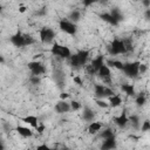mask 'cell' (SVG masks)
Listing matches in <instances>:
<instances>
[{"label":"cell","instance_id":"6da1fadb","mask_svg":"<svg viewBox=\"0 0 150 150\" xmlns=\"http://www.w3.org/2000/svg\"><path fill=\"white\" fill-rule=\"evenodd\" d=\"M88 56H89V52L88 50H79L76 54L70 55V57H69L70 66H73L76 69H79L81 67H84L87 64Z\"/></svg>","mask_w":150,"mask_h":150},{"label":"cell","instance_id":"7a4b0ae2","mask_svg":"<svg viewBox=\"0 0 150 150\" xmlns=\"http://www.w3.org/2000/svg\"><path fill=\"white\" fill-rule=\"evenodd\" d=\"M34 39L30 35L27 34H22L21 32H16L14 35L11 36V42L15 46V47H25V46H29L34 43Z\"/></svg>","mask_w":150,"mask_h":150},{"label":"cell","instance_id":"3957f363","mask_svg":"<svg viewBox=\"0 0 150 150\" xmlns=\"http://www.w3.org/2000/svg\"><path fill=\"white\" fill-rule=\"evenodd\" d=\"M108 52L111 55H118V54L127 53V49H125V46H124L123 40H120V39L112 40L110 42V45L108 46Z\"/></svg>","mask_w":150,"mask_h":150},{"label":"cell","instance_id":"277c9868","mask_svg":"<svg viewBox=\"0 0 150 150\" xmlns=\"http://www.w3.org/2000/svg\"><path fill=\"white\" fill-rule=\"evenodd\" d=\"M50 53L55 56H59V57H62V59H69L71 53L69 50L68 47L66 46H62V45H59L56 42L53 43V47L50 48Z\"/></svg>","mask_w":150,"mask_h":150},{"label":"cell","instance_id":"5b68a950","mask_svg":"<svg viewBox=\"0 0 150 150\" xmlns=\"http://www.w3.org/2000/svg\"><path fill=\"white\" fill-rule=\"evenodd\" d=\"M138 67H139V62L135 61V62H129V63H124L123 64V73L128 76V77H136L139 73H138Z\"/></svg>","mask_w":150,"mask_h":150},{"label":"cell","instance_id":"8992f818","mask_svg":"<svg viewBox=\"0 0 150 150\" xmlns=\"http://www.w3.org/2000/svg\"><path fill=\"white\" fill-rule=\"evenodd\" d=\"M94 89H95V96L98 100H103L104 97H109V96L114 95V91L103 84H95Z\"/></svg>","mask_w":150,"mask_h":150},{"label":"cell","instance_id":"52a82bcc","mask_svg":"<svg viewBox=\"0 0 150 150\" xmlns=\"http://www.w3.org/2000/svg\"><path fill=\"white\" fill-rule=\"evenodd\" d=\"M59 27H60V29L62 30V32H64V33H67V34H69V35H74L75 33H76V25L74 23V22H71V21H69L68 19H62V20H60V22H59Z\"/></svg>","mask_w":150,"mask_h":150},{"label":"cell","instance_id":"ba28073f","mask_svg":"<svg viewBox=\"0 0 150 150\" xmlns=\"http://www.w3.org/2000/svg\"><path fill=\"white\" fill-rule=\"evenodd\" d=\"M55 38V32L54 29L49 28V27H43L40 30V40L42 43H50L54 41Z\"/></svg>","mask_w":150,"mask_h":150},{"label":"cell","instance_id":"9c48e42d","mask_svg":"<svg viewBox=\"0 0 150 150\" xmlns=\"http://www.w3.org/2000/svg\"><path fill=\"white\" fill-rule=\"evenodd\" d=\"M102 64H104V59L102 55H98L90 62L89 66H87V71L89 74H95V73H97V70L101 68Z\"/></svg>","mask_w":150,"mask_h":150},{"label":"cell","instance_id":"30bf717a","mask_svg":"<svg viewBox=\"0 0 150 150\" xmlns=\"http://www.w3.org/2000/svg\"><path fill=\"white\" fill-rule=\"evenodd\" d=\"M28 69L32 71V75L33 76H39V75H42L46 73V68L45 66L41 63V62H38V61H32L28 63Z\"/></svg>","mask_w":150,"mask_h":150},{"label":"cell","instance_id":"8fae6325","mask_svg":"<svg viewBox=\"0 0 150 150\" xmlns=\"http://www.w3.org/2000/svg\"><path fill=\"white\" fill-rule=\"evenodd\" d=\"M97 75L103 80V82L110 83L111 81V73H110V68L104 63L101 66V68L97 70Z\"/></svg>","mask_w":150,"mask_h":150},{"label":"cell","instance_id":"7c38bea8","mask_svg":"<svg viewBox=\"0 0 150 150\" xmlns=\"http://www.w3.org/2000/svg\"><path fill=\"white\" fill-rule=\"evenodd\" d=\"M55 110H56V112H59V114H64V112L70 111V105H69V103L66 102V101H60V102L56 103Z\"/></svg>","mask_w":150,"mask_h":150},{"label":"cell","instance_id":"4fadbf2b","mask_svg":"<svg viewBox=\"0 0 150 150\" xmlns=\"http://www.w3.org/2000/svg\"><path fill=\"white\" fill-rule=\"evenodd\" d=\"M116 148V139H115V136L114 137H110V138H105L103 141V144L101 146L102 150H114Z\"/></svg>","mask_w":150,"mask_h":150},{"label":"cell","instance_id":"5bb4252c","mask_svg":"<svg viewBox=\"0 0 150 150\" xmlns=\"http://www.w3.org/2000/svg\"><path fill=\"white\" fill-rule=\"evenodd\" d=\"M21 121L22 122H25V123H27V124H29L32 128H36L38 127V124H39V120H38V117L36 116H34V115H28V116H26V117H22L21 118Z\"/></svg>","mask_w":150,"mask_h":150},{"label":"cell","instance_id":"9a60e30c","mask_svg":"<svg viewBox=\"0 0 150 150\" xmlns=\"http://www.w3.org/2000/svg\"><path fill=\"white\" fill-rule=\"evenodd\" d=\"M114 121H115V123L118 125V127H121V128H123V127H125L127 124H128V117H127V114H125V111H123L120 116H117V117H115L114 118Z\"/></svg>","mask_w":150,"mask_h":150},{"label":"cell","instance_id":"2e32d148","mask_svg":"<svg viewBox=\"0 0 150 150\" xmlns=\"http://www.w3.org/2000/svg\"><path fill=\"white\" fill-rule=\"evenodd\" d=\"M121 103H122V98L118 96V95H111V96H109V107H112V108H116V107H118V105H121Z\"/></svg>","mask_w":150,"mask_h":150},{"label":"cell","instance_id":"e0dca14e","mask_svg":"<svg viewBox=\"0 0 150 150\" xmlns=\"http://www.w3.org/2000/svg\"><path fill=\"white\" fill-rule=\"evenodd\" d=\"M15 130H16L18 134L21 135L22 137H30V136L33 135V131H32L29 128H26V127H21V125H19V127H16Z\"/></svg>","mask_w":150,"mask_h":150},{"label":"cell","instance_id":"ac0fdd59","mask_svg":"<svg viewBox=\"0 0 150 150\" xmlns=\"http://www.w3.org/2000/svg\"><path fill=\"white\" fill-rule=\"evenodd\" d=\"M101 128H102V124H101L100 122H95V121H94V122H91V123L88 125V132L91 134V135H94V134L98 132Z\"/></svg>","mask_w":150,"mask_h":150},{"label":"cell","instance_id":"d6986e66","mask_svg":"<svg viewBox=\"0 0 150 150\" xmlns=\"http://www.w3.org/2000/svg\"><path fill=\"white\" fill-rule=\"evenodd\" d=\"M82 116H83L84 121H87V122H91V121L94 120L95 114H94V111H93L90 108L86 107V108L83 109V114H82Z\"/></svg>","mask_w":150,"mask_h":150},{"label":"cell","instance_id":"ffe728a7","mask_svg":"<svg viewBox=\"0 0 150 150\" xmlns=\"http://www.w3.org/2000/svg\"><path fill=\"white\" fill-rule=\"evenodd\" d=\"M121 89L122 91H124V94H127L128 96H134L136 93H135V88L132 84H122L121 86Z\"/></svg>","mask_w":150,"mask_h":150},{"label":"cell","instance_id":"44dd1931","mask_svg":"<svg viewBox=\"0 0 150 150\" xmlns=\"http://www.w3.org/2000/svg\"><path fill=\"white\" fill-rule=\"evenodd\" d=\"M100 16H101V19H103V21H105V22H108V23H110V25H114V26L118 25V22L111 16L110 13H103V14H101Z\"/></svg>","mask_w":150,"mask_h":150},{"label":"cell","instance_id":"7402d4cb","mask_svg":"<svg viewBox=\"0 0 150 150\" xmlns=\"http://www.w3.org/2000/svg\"><path fill=\"white\" fill-rule=\"evenodd\" d=\"M105 64H107L108 67L110 66V67H112V68H116V69L122 70V68H123V64H124V63H122V62H121V61H118V60H109Z\"/></svg>","mask_w":150,"mask_h":150},{"label":"cell","instance_id":"603a6c76","mask_svg":"<svg viewBox=\"0 0 150 150\" xmlns=\"http://www.w3.org/2000/svg\"><path fill=\"white\" fill-rule=\"evenodd\" d=\"M128 121L134 125V128H136V129H138L139 127H141V122H139V117L137 116V115H131L129 118H128Z\"/></svg>","mask_w":150,"mask_h":150},{"label":"cell","instance_id":"cb8c5ba5","mask_svg":"<svg viewBox=\"0 0 150 150\" xmlns=\"http://www.w3.org/2000/svg\"><path fill=\"white\" fill-rule=\"evenodd\" d=\"M110 14H111V16L117 21V22H120L122 19H123V16H122V13L117 9V8H114L111 12H110Z\"/></svg>","mask_w":150,"mask_h":150},{"label":"cell","instance_id":"d4e9b609","mask_svg":"<svg viewBox=\"0 0 150 150\" xmlns=\"http://www.w3.org/2000/svg\"><path fill=\"white\" fill-rule=\"evenodd\" d=\"M69 21H71V22H76V21H79L80 20V12L79 11H73L70 14H69V19H68Z\"/></svg>","mask_w":150,"mask_h":150},{"label":"cell","instance_id":"484cf974","mask_svg":"<svg viewBox=\"0 0 150 150\" xmlns=\"http://www.w3.org/2000/svg\"><path fill=\"white\" fill-rule=\"evenodd\" d=\"M101 136H102L104 139H105V138H110V137H114V132H112L111 129H105V130L102 132Z\"/></svg>","mask_w":150,"mask_h":150},{"label":"cell","instance_id":"4316f807","mask_svg":"<svg viewBox=\"0 0 150 150\" xmlns=\"http://www.w3.org/2000/svg\"><path fill=\"white\" fill-rule=\"evenodd\" d=\"M141 130H142L143 132H146V131L150 130V122H149V120H145V121L143 122V124H142V127H141Z\"/></svg>","mask_w":150,"mask_h":150},{"label":"cell","instance_id":"83f0119b","mask_svg":"<svg viewBox=\"0 0 150 150\" xmlns=\"http://www.w3.org/2000/svg\"><path fill=\"white\" fill-rule=\"evenodd\" d=\"M69 105H70V110H79L81 108V104L77 101H71L69 103Z\"/></svg>","mask_w":150,"mask_h":150},{"label":"cell","instance_id":"f1b7e54d","mask_svg":"<svg viewBox=\"0 0 150 150\" xmlns=\"http://www.w3.org/2000/svg\"><path fill=\"white\" fill-rule=\"evenodd\" d=\"M145 96L144 95H138L137 97H136V103H137V105H143L144 103H145Z\"/></svg>","mask_w":150,"mask_h":150},{"label":"cell","instance_id":"f546056e","mask_svg":"<svg viewBox=\"0 0 150 150\" xmlns=\"http://www.w3.org/2000/svg\"><path fill=\"white\" fill-rule=\"evenodd\" d=\"M96 104L98 107H101V108H108L109 107V104L104 100H98V98H96Z\"/></svg>","mask_w":150,"mask_h":150},{"label":"cell","instance_id":"4dcf8cb0","mask_svg":"<svg viewBox=\"0 0 150 150\" xmlns=\"http://www.w3.org/2000/svg\"><path fill=\"white\" fill-rule=\"evenodd\" d=\"M35 150H53L52 148H49L47 144H40L39 146L35 148Z\"/></svg>","mask_w":150,"mask_h":150},{"label":"cell","instance_id":"1f68e13d","mask_svg":"<svg viewBox=\"0 0 150 150\" xmlns=\"http://www.w3.org/2000/svg\"><path fill=\"white\" fill-rule=\"evenodd\" d=\"M146 66L145 64H142V63H139V67H138V73H141V74H143V73H145L146 71Z\"/></svg>","mask_w":150,"mask_h":150},{"label":"cell","instance_id":"d6a6232c","mask_svg":"<svg viewBox=\"0 0 150 150\" xmlns=\"http://www.w3.org/2000/svg\"><path fill=\"white\" fill-rule=\"evenodd\" d=\"M35 129H36V131H38L39 134H42L43 130H45V125H43V124H38V127H36Z\"/></svg>","mask_w":150,"mask_h":150},{"label":"cell","instance_id":"836d02e7","mask_svg":"<svg viewBox=\"0 0 150 150\" xmlns=\"http://www.w3.org/2000/svg\"><path fill=\"white\" fill-rule=\"evenodd\" d=\"M30 82H32V83H34V84H38V83L40 82L39 76H32V77H30Z\"/></svg>","mask_w":150,"mask_h":150},{"label":"cell","instance_id":"e575fe53","mask_svg":"<svg viewBox=\"0 0 150 150\" xmlns=\"http://www.w3.org/2000/svg\"><path fill=\"white\" fill-rule=\"evenodd\" d=\"M74 82H75L76 84H79V86H82V84H83V82H82V80H81L80 76H75V77H74Z\"/></svg>","mask_w":150,"mask_h":150},{"label":"cell","instance_id":"d590c367","mask_svg":"<svg viewBox=\"0 0 150 150\" xmlns=\"http://www.w3.org/2000/svg\"><path fill=\"white\" fill-rule=\"evenodd\" d=\"M68 97H69V94H68V93H61V95H60L61 101H66Z\"/></svg>","mask_w":150,"mask_h":150},{"label":"cell","instance_id":"8d00e7d4","mask_svg":"<svg viewBox=\"0 0 150 150\" xmlns=\"http://www.w3.org/2000/svg\"><path fill=\"white\" fill-rule=\"evenodd\" d=\"M143 5H144V6L146 7V9H148V8L150 7V1H149V0H144V1H143Z\"/></svg>","mask_w":150,"mask_h":150},{"label":"cell","instance_id":"74e56055","mask_svg":"<svg viewBox=\"0 0 150 150\" xmlns=\"http://www.w3.org/2000/svg\"><path fill=\"white\" fill-rule=\"evenodd\" d=\"M26 9H27V8H26L25 6H20V7H19V12H20V13H25Z\"/></svg>","mask_w":150,"mask_h":150},{"label":"cell","instance_id":"f35d334b","mask_svg":"<svg viewBox=\"0 0 150 150\" xmlns=\"http://www.w3.org/2000/svg\"><path fill=\"white\" fill-rule=\"evenodd\" d=\"M145 16H146L148 19L150 18V8H148V9H146V12H145Z\"/></svg>","mask_w":150,"mask_h":150},{"label":"cell","instance_id":"ab89813d","mask_svg":"<svg viewBox=\"0 0 150 150\" xmlns=\"http://www.w3.org/2000/svg\"><path fill=\"white\" fill-rule=\"evenodd\" d=\"M0 150H5V146H4V143L1 142V139H0Z\"/></svg>","mask_w":150,"mask_h":150},{"label":"cell","instance_id":"60d3db41","mask_svg":"<svg viewBox=\"0 0 150 150\" xmlns=\"http://www.w3.org/2000/svg\"><path fill=\"white\" fill-rule=\"evenodd\" d=\"M4 62H5V60H4V57L0 55V63H4Z\"/></svg>","mask_w":150,"mask_h":150},{"label":"cell","instance_id":"b9f144b4","mask_svg":"<svg viewBox=\"0 0 150 150\" xmlns=\"http://www.w3.org/2000/svg\"><path fill=\"white\" fill-rule=\"evenodd\" d=\"M60 150H69L68 148H62V149H60Z\"/></svg>","mask_w":150,"mask_h":150},{"label":"cell","instance_id":"7bdbcfd3","mask_svg":"<svg viewBox=\"0 0 150 150\" xmlns=\"http://www.w3.org/2000/svg\"><path fill=\"white\" fill-rule=\"evenodd\" d=\"M53 150H57V149H53Z\"/></svg>","mask_w":150,"mask_h":150},{"label":"cell","instance_id":"ee69618b","mask_svg":"<svg viewBox=\"0 0 150 150\" xmlns=\"http://www.w3.org/2000/svg\"><path fill=\"white\" fill-rule=\"evenodd\" d=\"M0 9H1V6H0Z\"/></svg>","mask_w":150,"mask_h":150}]
</instances>
